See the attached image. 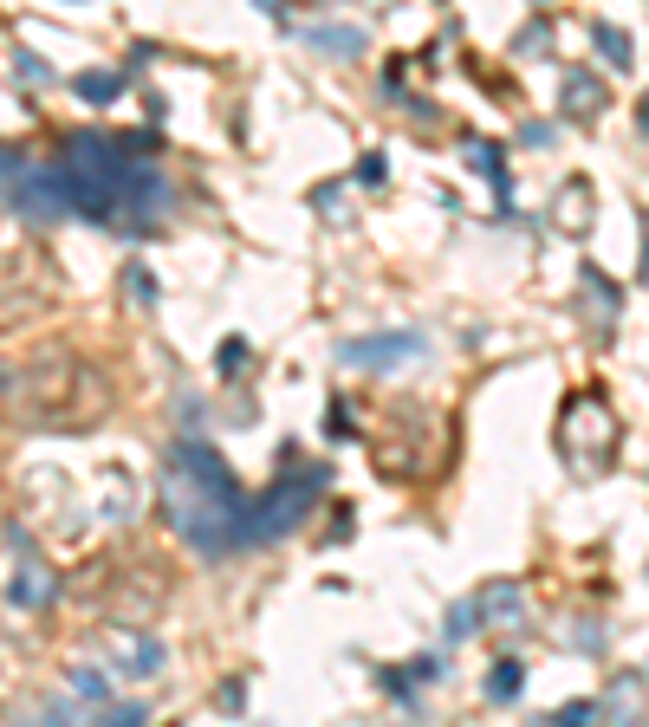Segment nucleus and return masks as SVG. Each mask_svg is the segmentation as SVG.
<instances>
[{"label": "nucleus", "mask_w": 649, "mask_h": 727, "mask_svg": "<svg viewBox=\"0 0 649 727\" xmlns=\"http://www.w3.org/2000/svg\"><path fill=\"white\" fill-rule=\"evenodd\" d=\"M169 176L156 169V137H98L85 131L46 169H20V209L85 215L118 234H156L169 221Z\"/></svg>", "instance_id": "f257e3e1"}, {"label": "nucleus", "mask_w": 649, "mask_h": 727, "mask_svg": "<svg viewBox=\"0 0 649 727\" xmlns=\"http://www.w3.org/2000/svg\"><path fill=\"white\" fill-rule=\"evenodd\" d=\"M247 501H254V494L234 488L227 461H221L209 441L182 436L169 448V461H163V513H169V526L182 533L189 552H202V559L247 552V546H254Z\"/></svg>", "instance_id": "f03ea898"}, {"label": "nucleus", "mask_w": 649, "mask_h": 727, "mask_svg": "<svg viewBox=\"0 0 649 727\" xmlns=\"http://www.w3.org/2000/svg\"><path fill=\"white\" fill-rule=\"evenodd\" d=\"M0 410L26 429H85L111 410V383L78 351H33L0 363Z\"/></svg>", "instance_id": "7ed1b4c3"}, {"label": "nucleus", "mask_w": 649, "mask_h": 727, "mask_svg": "<svg viewBox=\"0 0 649 727\" xmlns=\"http://www.w3.org/2000/svg\"><path fill=\"white\" fill-rule=\"evenodd\" d=\"M280 461H287V455H280ZM325 488H332V468H325V461H287V468L273 474V488L247 501V526H254V546H267V539H287V533H299V526H305V513L325 501Z\"/></svg>", "instance_id": "20e7f679"}, {"label": "nucleus", "mask_w": 649, "mask_h": 727, "mask_svg": "<svg viewBox=\"0 0 649 727\" xmlns=\"http://www.w3.org/2000/svg\"><path fill=\"white\" fill-rule=\"evenodd\" d=\"M617 416H611V403L604 396H572L566 403V416H559V455L572 461L578 474H604L611 468V455H617Z\"/></svg>", "instance_id": "39448f33"}, {"label": "nucleus", "mask_w": 649, "mask_h": 727, "mask_svg": "<svg viewBox=\"0 0 649 727\" xmlns=\"http://www.w3.org/2000/svg\"><path fill=\"white\" fill-rule=\"evenodd\" d=\"M423 351H429L423 332H370V338H345V345H338V363H351V370H403V363H416Z\"/></svg>", "instance_id": "423d86ee"}, {"label": "nucleus", "mask_w": 649, "mask_h": 727, "mask_svg": "<svg viewBox=\"0 0 649 727\" xmlns=\"http://www.w3.org/2000/svg\"><path fill=\"white\" fill-rule=\"evenodd\" d=\"M98 637H104V656H111V669H118V675H131V682H149V675H163V669H169V650H163L149 630H131V624H104Z\"/></svg>", "instance_id": "0eeeda50"}, {"label": "nucleus", "mask_w": 649, "mask_h": 727, "mask_svg": "<svg viewBox=\"0 0 649 727\" xmlns=\"http://www.w3.org/2000/svg\"><path fill=\"white\" fill-rule=\"evenodd\" d=\"M7 604L13 611H26V617H40V611H53L59 604V572L26 546L20 559H13V572H7Z\"/></svg>", "instance_id": "6e6552de"}, {"label": "nucleus", "mask_w": 649, "mask_h": 727, "mask_svg": "<svg viewBox=\"0 0 649 727\" xmlns=\"http://www.w3.org/2000/svg\"><path fill=\"white\" fill-rule=\"evenodd\" d=\"M649 708V669H617L597 695V722H644Z\"/></svg>", "instance_id": "1a4fd4ad"}, {"label": "nucleus", "mask_w": 649, "mask_h": 727, "mask_svg": "<svg viewBox=\"0 0 649 727\" xmlns=\"http://www.w3.org/2000/svg\"><path fill=\"white\" fill-rule=\"evenodd\" d=\"M546 221L559 227V234H572V241H584L591 227H597V195H591V182L584 176H572L559 195H552V209H546Z\"/></svg>", "instance_id": "9d476101"}, {"label": "nucleus", "mask_w": 649, "mask_h": 727, "mask_svg": "<svg viewBox=\"0 0 649 727\" xmlns=\"http://www.w3.org/2000/svg\"><path fill=\"white\" fill-rule=\"evenodd\" d=\"M474 611H481V624H501V630H519L526 624V584L519 579H494L474 591Z\"/></svg>", "instance_id": "9b49d317"}, {"label": "nucleus", "mask_w": 649, "mask_h": 727, "mask_svg": "<svg viewBox=\"0 0 649 727\" xmlns=\"http://www.w3.org/2000/svg\"><path fill=\"white\" fill-rule=\"evenodd\" d=\"M604 104H611L604 78L584 72V66H572V72H566V118H578V124H597V118H604Z\"/></svg>", "instance_id": "f8f14e48"}, {"label": "nucleus", "mask_w": 649, "mask_h": 727, "mask_svg": "<svg viewBox=\"0 0 649 727\" xmlns=\"http://www.w3.org/2000/svg\"><path fill=\"white\" fill-rule=\"evenodd\" d=\"M305 46H312V53H325V59H363L370 33H363V26H338V20H325V26H312V33H305Z\"/></svg>", "instance_id": "ddd939ff"}, {"label": "nucleus", "mask_w": 649, "mask_h": 727, "mask_svg": "<svg viewBox=\"0 0 649 727\" xmlns=\"http://www.w3.org/2000/svg\"><path fill=\"white\" fill-rule=\"evenodd\" d=\"M578 287H584V312H591V325H597V332H611V325H617V312H624L617 280H611V273H597V267H584V280H578Z\"/></svg>", "instance_id": "4468645a"}, {"label": "nucleus", "mask_w": 649, "mask_h": 727, "mask_svg": "<svg viewBox=\"0 0 649 727\" xmlns=\"http://www.w3.org/2000/svg\"><path fill=\"white\" fill-rule=\"evenodd\" d=\"M591 46H604L611 72H630V66H637V46H630V33H624V26H591Z\"/></svg>", "instance_id": "2eb2a0df"}, {"label": "nucleus", "mask_w": 649, "mask_h": 727, "mask_svg": "<svg viewBox=\"0 0 649 727\" xmlns=\"http://www.w3.org/2000/svg\"><path fill=\"white\" fill-rule=\"evenodd\" d=\"M519 689H526V669H519V662H513V656H501V662H494V669H488V702H519Z\"/></svg>", "instance_id": "dca6fc26"}, {"label": "nucleus", "mask_w": 649, "mask_h": 727, "mask_svg": "<svg viewBox=\"0 0 649 727\" xmlns=\"http://www.w3.org/2000/svg\"><path fill=\"white\" fill-rule=\"evenodd\" d=\"M66 682H72V695L85 702V708H111V682H104L98 669H72Z\"/></svg>", "instance_id": "f3484780"}, {"label": "nucleus", "mask_w": 649, "mask_h": 727, "mask_svg": "<svg viewBox=\"0 0 649 727\" xmlns=\"http://www.w3.org/2000/svg\"><path fill=\"white\" fill-rule=\"evenodd\" d=\"M468 163H474L481 176H494V189L506 195V149L501 144H481V137H474V144H468Z\"/></svg>", "instance_id": "a211bd4d"}, {"label": "nucleus", "mask_w": 649, "mask_h": 727, "mask_svg": "<svg viewBox=\"0 0 649 727\" xmlns=\"http://www.w3.org/2000/svg\"><path fill=\"white\" fill-rule=\"evenodd\" d=\"M118 91H124V78L118 72H85L78 78V98H85V104H111Z\"/></svg>", "instance_id": "6ab92c4d"}, {"label": "nucleus", "mask_w": 649, "mask_h": 727, "mask_svg": "<svg viewBox=\"0 0 649 727\" xmlns=\"http://www.w3.org/2000/svg\"><path fill=\"white\" fill-rule=\"evenodd\" d=\"M481 630V611H474V597H461L455 611H448V644H468Z\"/></svg>", "instance_id": "aec40b11"}, {"label": "nucleus", "mask_w": 649, "mask_h": 727, "mask_svg": "<svg viewBox=\"0 0 649 727\" xmlns=\"http://www.w3.org/2000/svg\"><path fill=\"white\" fill-rule=\"evenodd\" d=\"M247 345H240V338H221V351H215V370L221 377H247Z\"/></svg>", "instance_id": "412c9836"}, {"label": "nucleus", "mask_w": 649, "mask_h": 727, "mask_svg": "<svg viewBox=\"0 0 649 727\" xmlns=\"http://www.w3.org/2000/svg\"><path fill=\"white\" fill-rule=\"evenodd\" d=\"M124 299H137V312L156 305V280H149V267H131V273H124Z\"/></svg>", "instance_id": "4be33fe9"}, {"label": "nucleus", "mask_w": 649, "mask_h": 727, "mask_svg": "<svg viewBox=\"0 0 649 727\" xmlns=\"http://www.w3.org/2000/svg\"><path fill=\"white\" fill-rule=\"evenodd\" d=\"M513 53H519V59H539V53H552V26H539V20H533V26L513 40Z\"/></svg>", "instance_id": "5701e85b"}, {"label": "nucleus", "mask_w": 649, "mask_h": 727, "mask_svg": "<svg viewBox=\"0 0 649 727\" xmlns=\"http://www.w3.org/2000/svg\"><path fill=\"white\" fill-rule=\"evenodd\" d=\"M519 144L526 149H552L559 144V124H539V118H533V124H519Z\"/></svg>", "instance_id": "b1692460"}, {"label": "nucleus", "mask_w": 649, "mask_h": 727, "mask_svg": "<svg viewBox=\"0 0 649 727\" xmlns=\"http://www.w3.org/2000/svg\"><path fill=\"white\" fill-rule=\"evenodd\" d=\"M410 675H416V682H441V675H448V650H441V656H416V662H410Z\"/></svg>", "instance_id": "393cba45"}, {"label": "nucleus", "mask_w": 649, "mask_h": 727, "mask_svg": "<svg viewBox=\"0 0 649 727\" xmlns=\"http://www.w3.org/2000/svg\"><path fill=\"white\" fill-rule=\"evenodd\" d=\"M559 727H584V722H597V702H566L559 715H552Z\"/></svg>", "instance_id": "a878e982"}, {"label": "nucleus", "mask_w": 649, "mask_h": 727, "mask_svg": "<svg viewBox=\"0 0 649 727\" xmlns=\"http://www.w3.org/2000/svg\"><path fill=\"white\" fill-rule=\"evenodd\" d=\"M345 410H351V403H332V416H325V436H338V441H351V436H358V423H351Z\"/></svg>", "instance_id": "bb28decb"}, {"label": "nucleus", "mask_w": 649, "mask_h": 727, "mask_svg": "<svg viewBox=\"0 0 649 727\" xmlns=\"http://www.w3.org/2000/svg\"><path fill=\"white\" fill-rule=\"evenodd\" d=\"M358 182H363V189H383V182H390V163H383V156H363V163H358Z\"/></svg>", "instance_id": "cd10ccee"}, {"label": "nucleus", "mask_w": 649, "mask_h": 727, "mask_svg": "<svg viewBox=\"0 0 649 727\" xmlns=\"http://www.w3.org/2000/svg\"><path fill=\"white\" fill-rule=\"evenodd\" d=\"M572 644H578V650H604V624H578Z\"/></svg>", "instance_id": "c85d7f7f"}, {"label": "nucleus", "mask_w": 649, "mask_h": 727, "mask_svg": "<svg viewBox=\"0 0 649 727\" xmlns=\"http://www.w3.org/2000/svg\"><path fill=\"white\" fill-rule=\"evenodd\" d=\"M215 702H221V708H234V715H240V702H247V689H240V682H221V689H215Z\"/></svg>", "instance_id": "c756f323"}, {"label": "nucleus", "mask_w": 649, "mask_h": 727, "mask_svg": "<svg viewBox=\"0 0 649 727\" xmlns=\"http://www.w3.org/2000/svg\"><path fill=\"white\" fill-rule=\"evenodd\" d=\"M254 7H260V13H287V0H254Z\"/></svg>", "instance_id": "7c9ffc66"}, {"label": "nucleus", "mask_w": 649, "mask_h": 727, "mask_svg": "<svg viewBox=\"0 0 649 727\" xmlns=\"http://www.w3.org/2000/svg\"><path fill=\"white\" fill-rule=\"evenodd\" d=\"M637 124H644V131H649V98H644V104H637Z\"/></svg>", "instance_id": "2f4dec72"}, {"label": "nucleus", "mask_w": 649, "mask_h": 727, "mask_svg": "<svg viewBox=\"0 0 649 727\" xmlns=\"http://www.w3.org/2000/svg\"><path fill=\"white\" fill-rule=\"evenodd\" d=\"M644 287H649V247H644Z\"/></svg>", "instance_id": "473e14b6"}, {"label": "nucleus", "mask_w": 649, "mask_h": 727, "mask_svg": "<svg viewBox=\"0 0 649 727\" xmlns=\"http://www.w3.org/2000/svg\"><path fill=\"white\" fill-rule=\"evenodd\" d=\"M533 7H546V0H533Z\"/></svg>", "instance_id": "72a5a7b5"}, {"label": "nucleus", "mask_w": 649, "mask_h": 727, "mask_svg": "<svg viewBox=\"0 0 649 727\" xmlns=\"http://www.w3.org/2000/svg\"><path fill=\"white\" fill-rule=\"evenodd\" d=\"M377 7H390V0H377Z\"/></svg>", "instance_id": "f704fd0d"}]
</instances>
